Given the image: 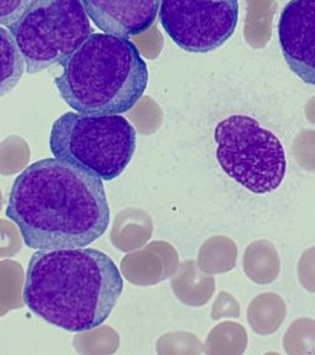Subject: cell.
Returning a JSON list of instances; mask_svg holds the SVG:
<instances>
[{
    "mask_svg": "<svg viewBox=\"0 0 315 355\" xmlns=\"http://www.w3.org/2000/svg\"><path fill=\"white\" fill-rule=\"evenodd\" d=\"M6 215L28 248L39 250L87 247L110 223L104 180L55 157L35 162L15 178Z\"/></svg>",
    "mask_w": 315,
    "mask_h": 355,
    "instance_id": "1",
    "label": "cell"
},
{
    "mask_svg": "<svg viewBox=\"0 0 315 355\" xmlns=\"http://www.w3.org/2000/svg\"><path fill=\"white\" fill-rule=\"evenodd\" d=\"M123 291L115 261L94 248L39 250L28 261L22 299L35 315L68 332H87L110 316Z\"/></svg>",
    "mask_w": 315,
    "mask_h": 355,
    "instance_id": "2",
    "label": "cell"
},
{
    "mask_svg": "<svg viewBox=\"0 0 315 355\" xmlns=\"http://www.w3.org/2000/svg\"><path fill=\"white\" fill-rule=\"evenodd\" d=\"M55 85L66 105L87 115H120L144 94L148 69L127 37L91 33L62 62Z\"/></svg>",
    "mask_w": 315,
    "mask_h": 355,
    "instance_id": "3",
    "label": "cell"
},
{
    "mask_svg": "<svg viewBox=\"0 0 315 355\" xmlns=\"http://www.w3.org/2000/svg\"><path fill=\"white\" fill-rule=\"evenodd\" d=\"M55 158L78 164L104 182L120 177L136 150V130L121 115H87L69 111L51 130Z\"/></svg>",
    "mask_w": 315,
    "mask_h": 355,
    "instance_id": "4",
    "label": "cell"
},
{
    "mask_svg": "<svg viewBox=\"0 0 315 355\" xmlns=\"http://www.w3.org/2000/svg\"><path fill=\"white\" fill-rule=\"evenodd\" d=\"M80 0H35L8 26L21 52L26 73L36 74L61 64L91 35Z\"/></svg>",
    "mask_w": 315,
    "mask_h": 355,
    "instance_id": "5",
    "label": "cell"
},
{
    "mask_svg": "<svg viewBox=\"0 0 315 355\" xmlns=\"http://www.w3.org/2000/svg\"><path fill=\"white\" fill-rule=\"evenodd\" d=\"M222 169L254 194L276 190L286 174V155L276 136L255 119L232 115L215 130Z\"/></svg>",
    "mask_w": 315,
    "mask_h": 355,
    "instance_id": "6",
    "label": "cell"
},
{
    "mask_svg": "<svg viewBox=\"0 0 315 355\" xmlns=\"http://www.w3.org/2000/svg\"><path fill=\"white\" fill-rule=\"evenodd\" d=\"M161 24L181 50L207 53L232 37L238 25V0H161Z\"/></svg>",
    "mask_w": 315,
    "mask_h": 355,
    "instance_id": "7",
    "label": "cell"
},
{
    "mask_svg": "<svg viewBox=\"0 0 315 355\" xmlns=\"http://www.w3.org/2000/svg\"><path fill=\"white\" fill-rule=\"evenodd\" d=\"M278 40L289 69L315 87V0H289L278 21Z\"/></svg>",
    "mask_w": 315,
    "mask_h": 355,
    "instance_id": "8",
    "label": "cell"
},
{
    "mask_svg": "<svg viewBox=\"0 0 315 355\" xmlns=\"http://www.w3.org/2000/svg\"><path fill=\"white\" fill-rule=\"evenodd\" d=\"M95 26L109 35L129 37L153 25L161 0H80Z\"/></svg>",
    "mask_w": 315,
    "mask_h": 355,
    "instance_id": "9",
    "label": "cell"
},
{
    "mask_svg": "<svg viewBox=\"0 0 315 355\" xmlns=\"http://www.w3.org/2000/svg\"><path fill=\"white\" fill-rule=\"evenodd\" d=\"M243 266L250 280L267 285L278 277L281 261L275 245L266 239H261L249 244L244 254Z\"/></svg>",
    "mask_w": 315,
    "mask_h": 355,
    "instance_id": "10",
    "label": "cell"
},
{
    "mask_svg": "<svg viewBox=\"0 0 315 355\" xmlns=\"http://www.w3.org/2000/svg\"><path fill=\"white\" fill-rule=\"evenodd\" d=\"M287 307L281 296L266 293L256 296L248 309L250 327L260 336H269L281 327Z\"/></svg>",
    "mask_w": 315,
    "mask_h": 355,
    "instance_id": "11",
    "label": "cell"
},
{
    "mask_svg": "<svg viewBox=\"0 0 315 355\" xmlns=\"http://www.w3.org/2000/svg\"><path fill=\"white\" fill-rule=\"evenodd\" d=\"M25 71L24 57L12 35L0 28V98L15 89Z\"/></svg>",
    "mask_w": 315,
    "mask_h": 355,
    "instance_id": "12",
    "label": "cell"
},
{
    "mask_svg": "<svg viewBox=\"0 0 315 355\" xmlns=\"http://www.w3.org/2000/svg\"><path fill=\"white\" fill-rule=\"evenodd\" d=\"M210 347L215 354L242 355L248 347V334L242 324L226 322L210 333Z\"/></svg>",
    "mask_w": 315,
    "mask_h": 355,
    "instance_id": "13",
    "label": "cell"
},
{
    "mask_svg": "<svg viewBox=\"0 0 315 355\" xmlns=\"http://www.w3.org/2000/svg\"><path fill=\"white\" fill-rule=\"evenodd\" d=\"M205 268L210 272H227L234 269L238 257L237 244L219 236L210 239L202 252Z\"/></svg>",
    "mask_w": 315,
    "mask_h": 355,
    "instance_id": "14",
    "label": "cell"
},
{
    "mask_svg": "<svg viewBox=\"0 0 315 355\" xmlns=\"http://www.w3.org/2000/svg\"><path fill=\"white\" fill-rule=\"evenodd\" d=\"M283 349L289 355L315 354V321L299 318L283 337Z\"/></svg>",
    "mask_w": 315,
    "mask_h": 355,
    "instance_id": "15",
    "label": "cell"
},
{
    "mask_svg": "<svg viewBox=\"0 0 315 355\" xmlns=\"http://www.w3.org/2000/svg\"><path fill=\"white\" fill-rule=\"evenodd\" d=\"M294 157L308 172H315V133H302L294 142Z\"/></svg>",
    "mask_w": 315,
    "mask_h": 355,
    "instance_id": "16",
    "label": "cell"
},
{
    "mask_svg": "<svg viewBox=\"0 0 315 355\" xmlns=\"http://www.w3.org/2000/svg\"><path fill=\"white\" fill-rule=\"evenodd\" d=\"M35 0H0V26H10L33 6Z\"/></svg>",
    "mask_w": 315,
    "mask_h": 355,
    "instance_id": "17",
    "label": "cell"
},
{
    "mask_svg": "<svg viewBox=\"0 0 315 355\" xmlns=\"http://www.w3.org/2000/svg\"><path fill=\"white\" fill-rule=\"evenodd\" d=\"M298 277L305 290L315 293V247L305 250L300 257Z\"/></svg>",
    "mask_w": 315,
    "mask_h": 355,
    "instance_id": "18",
    "label": "cell"
}]
</instances>
